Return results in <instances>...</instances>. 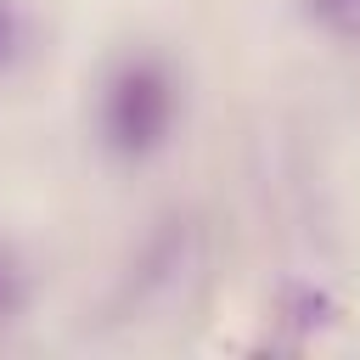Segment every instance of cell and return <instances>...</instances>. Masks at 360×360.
<instances>
[{
	"mask_svg": "<svg viewBox=\"0 0 360 360\" xmlns=\"http://www.w3.org/2000/svg\"><path fill=\"white\" fill-rule=\"evenodd\" d=\"M34 309V264L17 242L0 236V338Z\"/></svg>",
	"mask_w": 360,
	"mask_h": 360,
	"instance_id": "3",
	"label": "cell"
},
{
	"mask_svg": "<svg viewBox=\"0 0 360 360\" xmlns=\"http://www.w3.org/2000/svg\"><path fill=\"white\" fill-rule=\"evenodd\" d=\"M90 146L112 169H146L186 135V68L163 45H118L90 79Z\"/></svg>",
	"mask_w": 360,
	"mask_h": 360,
	"instance_id": "1",
	"label": "cell"
},
{
	"mask_svg": "<svg viewBox=\"0 0 360 360\" xmlns=\"http://www.w3.org/2000/svg\"><path fill=\"white\" fill-rule=\"evenodd\" d=\"M326 315H338V298L321 287V281H281L276 287V321H287V326H298V332H315Z\"/></svg>",
	"mask_w": 360,
	"mask_h": 360,
	"instance_id": "4",
	"label": "cell"
},
{
	"mask_svg": "<svg viewBox=\"0 0 360 360\" xmlns=\"http://www.w3.org/2000/svg\"><path fill=\"white\" fill-rule=\"evenodd\" d=\"M34 56H39V17H34V6L28 0H0V84L28 73Z\"/></svg>",
	"mask_w": 360,
	"mask_h": 360,
	"instance_id": "2",
	"label": "cell"
},
{
	"mask_svg": "<svg viewBox=\"0 0 360 360\" xmlns=\"http://www.w3.org/2000/svg\"><path fill=\"white\" fill-rule=\"evenodd\" d=\"M304 22L338 45H360V0H298Z\"/></svg>",
	"mask_w": 360,
	"mask_h": 360,
	"instance_id": "5",
	"label": "cell"
}]
</instances>
